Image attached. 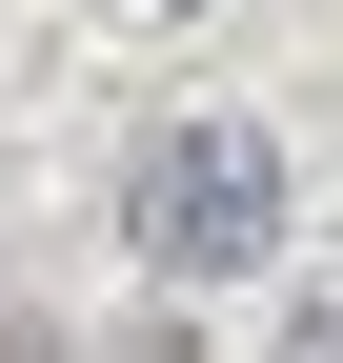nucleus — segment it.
<instances>
[{"instance_id":"2","label":"nucleus","mask_w":343,"mask_h":363,"mask_svg":"<svg viewBox=\"0 0 343 363\" xmlns=\"http://www.w3.org/2000/svg\"><path fill=\"white\" fill-rule=\"evenodd\" d=\"M162 21H182V0H162Z\"/></svg>"},{"instance_id":"1","label":"nucleus","mask_w":343,"mask_h":363,"mask_svg":"<svg viewBox=\"0 0 343 363\" xmlns=\"http://www.w3.org/2000/svg\"><path fill=\"white\" fill-rule=\"evenodd\" d=\"M283 222H303V182H283V142H263V121H223V101L162 121L142 182H121V242H142L162 283H263Z\"/></svg>"}]
</instances>
